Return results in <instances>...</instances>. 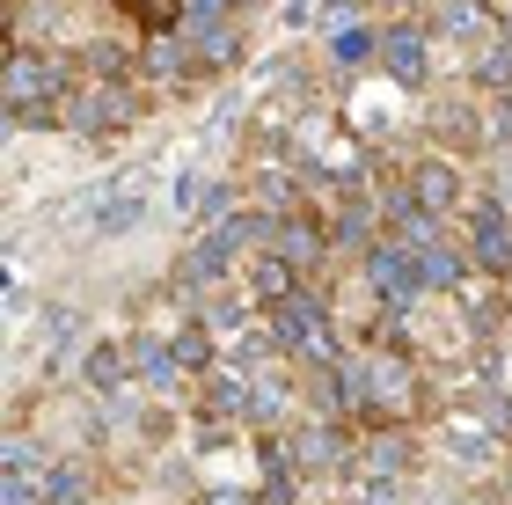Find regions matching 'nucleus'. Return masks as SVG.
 Masks as SVG:
<instances>
[{"instance_id": "26", "label": "nucleus", "mask_w": 512, "mask_h": 505, "mask_svg": "<svg viewBox=\"0 0 512 505\" xmlns=\"http://www.w3.org/2000/svg\"><path fill=\"white\" fill-rule=\"evenodd\" d=\"M498 37H505V44H512V8H498Z\"/></svg>"}, {"instance_id": "23", "label": "nucleus", "mask_w": 512, "mask_h": 505, "mask_svg": "<svg viewBox=\"0 0 512 505\" xmlns=\"http://www.w3.org/2000/svg\"><path fill=\"white\" fill-rule=\"evenodd\" d=\"M271 0H183V15H256Z\"/></svg>"}, {"instance_id": "6", "label": "nucleus", "mask_w": 512, "mask_h": 505, "mask_svg": "<svg viewBox=\"0 0 512 505\" xmlns=\"http://www.w3.org/2000/svg\"><path fill=\"white\" fill-rule=\"evenodd\" d=\"M286 454H293V469L308 476V484H337V476H352V462H359V425L330 418V410H308V418L286 432Z\"/></svg>"}, {"instance_id": "8", "label": "nucleus", "mask_w": 512, "mask_h": 505, "mask_svg": "<svg viewBox=\"0 0 512 505\" xmlns=\"http://www.w3.org/2000/svg\"><path fill=\"white\" fill-rule=\"evenodd\" d=\"M454 235H461V249L476 257V271H491V279H512V205L491 191V183H483V191L461 205Z\"/></svg>"}, {"instance_id": "16", "label": "nucleus", "mask_w": 512, "mask_h": 505, "mask_svg": "<svg viewBox=\"0 0 512 505\" xmlns=\"http://www.w3.org/2000/svg\"><path fill=\"white\" fill-rule=\"evenodd\" d=\"M81 388L96 403H118V396H132L139 388V374H132V337H96L81 352Z\"/></svg>"}, {"instance_id": "4", "label": "nucleus", "mask_w": 512, "mask_h": 505, "mask_svg": "<svg viewBox=\"0 0 512 505\" xmlns=\"http://www.w3.org/2000/svg\"><path fill=\"white\" fill-rule=\"evenodd\" d=\"M366 381H374V425H425L432 366L417 352H366Z\"/></svg>"}, {"instance_id": "17", "label": "nucleus", "mask_w": 512, "mask_h": 505, "mask_svg": "<svg viewBox=\"0 0 512 505\" xmlns=\"http://www.w3.org/2000/svg\"><path fill=\"white\" fill-rule=\"evenodd\" d=\"M432 30H439V44H447L454 59H469V52H483V44L498 37V15L483 8V0H432Z\"/></svg>"}, {"instance_id": "24", "label": "nucleus", "mask_w": 512, "mask_h": 505, "mask_svg": "<svg viewBox=\"0 0 512 505\" xmlns=\"http://www.w3.org/2000/svg\"><path fill=\"white\" fill-rule=\"evenodd\" d=\"M491 191L512 205V147H505V154H491Z\"/></svg>"}, {"instance_id": "10", "label": "nucleus", "mask_w": 512, "mask_h": 505, "mask_svg": "<svg viewBox=\"0 0 512 505\" xmlns=\"http://www.w3.org/2000/svg\"><path fill=\"white\" fill-rule=\"evenodd\" d=\"M432 454H439V462H454L461 476H498L505 454H512V440H505L491 418H447V425L432 432Z\"/></svg>"}, {"instance_id": "27", "label": "nucleus", "mask_w": 512, "mask_h": 505, "mask_svg": "<svg viewBox=\"0 0 512 505\" xmlns=\"http://www.w3.org/2000/svg\"><path fill=\"white\" fill-rule=\"evenodd\" d=\"M483 8H491V15H498V8H512V0H483Z\"/></svg>"}, {"instance_id": "12", "label": "nucleus", "mask_w": 512, "mask_h": 505, "mask_svg": "<svg viewBox=\"0 0 512 505\" xmlns=\"http://www.w3.org/2000/svg\"><path fill=\"white\" fill-rule=\"evenodd\" d=\"M315 410H330L344 425H374V381H366V352H344L337 366H322L315 374Z\"/></svg>"}, {"instance_id": "21", "label": "nucleus", "mask_w": 512, "mask_h": 505, "mask_svg": "<svg viewBox=\"0 0 512 505\" xmlns=\"http://www.w3.org/2000/svg\"><path fill=\"white\" fill-rule=\"evenodd\" d=\"M44 505H96V462L88 454H59L52 484H44Z\"/></svg>"}, {"instance_id": "20", "label": "nucleus", "mask_w": 512, "mask_h": 505, "mask_svg": "<svg viewBox=\"0 0 512 505\" xmlns=\"http://www.w3.org/2000/svg\"><path fill=\"white\" fill-rule=\"evenodd\" d=\"M242 191H249V205L256 213H271V220H286V213H300V169H278V162H264V169H249L242 176Z\"/></svg>"}, {"instance_id": "15", "label": "nucleus", "mask_w": 512, "mask_h": 505, "mask_svg": "<svg viewBox=\"0 0 512 505\" xmlns=\"http://www.w3.org/2000/svg\"><path fill=\"white\" fill-rule=\"evenodd\" d=\"M139 81H154V88H198L205 66H198V52H191V37H183V30L139 37Z\"/></svg>"}, {"instance_id": "7", "label": "nucleus", "mask_w": 512, "mask_h": 505, "mask_svg": "<svg viewBox=\"0 0 512 505\" xmlns=\"http://www.w3.org/2000/svg\"><path fill=\"white\" fill-rule=\"evenodd\" d=\"M352 271H359V286L374 293V308H403V315L425 308V271H417V249H410V242L381 235Z\"/></svg>"}, {"instance_id": "2", "label": "nucleus", "mask_w": 512, "mask_h": 505, "mask_svg": "<svg viewBox=\"0 0 512 505\" xmlns=\"http://www.w3.org/2000/svg\"><path fill=\"white\" fill-rule=\"evenodd\" d=\"M439 59H447V44H439L425 8L381 15V66H374V74L395 88V96H432V88H439Z\"/></svg>"}, {"instance_id": "22", "label": "nucleus", "mask_w": 512, "mask_h": 505, "mask_svg": "<svg viewBox=\"0 0 512 505\" xmlns=\"http://www.w3.org/2000/svg\"><path fill=\"white\" fill-rule=\"evenodd\" d=\"M139 220V198H118V205H96V235H125Z\"/></svg>"}, {"instance_id": "5", "label": "nucleus", "mask_w": 512, "mask_h": 505, "mask_svg": "<svg viewBox=\"0 0 512 505\" xmlns=\"http://www.w3.org/2000/svg\"><path fill=\"white\" fill-rule=\"evenodd\" d=\"M139 110H147L139 81H103V74H81V88L66 96V132H74V140H125V132L139 125Z\"/></svg>"}, {"instance_id": "11", "label": "nucleus", "mask_w": 512, "mask_h": 505, "mask_svg": "<svg viewBox=\"0 0 512 505\" xmlns=\"http://www.w3.org/2000/svg\"><path fill=\"white\" fill-rule=\"evenodd\" d=\"M417 469H425V440H417V425H366V432H359L352 476H374V484H410Z\"/></svg>"}, {"instance_id": "9", "label": "nucleus", "mask_w": 512, "mask_h": 505, "mask_svg": "<svg viewBox=\"0 0 512 505\" xmlns=\"http://www.w3.org/2000/svg\"><path fill=\"white\" fill-rule=\"evenodd\" d=\"M395 176H403V191L425 205V213H439V220H461V205L476 198V183H469V169H461V154H447V147L410 154Z\"/></svg>"}, {"instance_id": "13", "label": "nucleus", "mask_w": 512, "mask_h": 505, "mask_svg": "<svg viewBox=\"0 0 512 505\" xmlns=\"http://www.w3.org/2000/svg\"><path fill=\"white\" fill-rule=\"evenodd\" d=\"M176 30L191 37V52H198V66H205V81L235 74V66H242V52H249V30H242V15H183Z\"/></svg>"}, {"instance_id": "19", "label": "nucleus", "mask_w": 512, "mask_h": 505, "mask_svg": "<svg viewBox=\"0 0 512 505\" xmlns=\"http://www.w3.org/2000/svg\"><path fill=\"white\" fill-rule=\"evenodd\" d=\"M417 271H425V301H454V293L469 286L476 257H469V249H461V235H447V242L417 249Z\"/></svg>"}, {"instance_id": "18", "label": "nucleus", "mask_w": 512, "mask_h": 505, "mask_svg": "<svg viewBox=\"0 0 512 505\" xmlns=\"http://www.w3.org/2000/svg\"><path fill=\"white\" fill-rule=\"evenodd\" d=\"M505 286H512V279H491V271H469V286H461L454 301H447V308L461 315V337L491 344V337L505 330V315H512V308H505Z\"/></svg>"}, {"instance_id": "1", "label": "nucleus", "mask_w": 512, "mask_h": 505, "mask_svg": "<svg viewBox=\"0 0 512 505\" xmlns=\"http://www.w3.org/2000/svg\"><path fill=\"white\" fill-rule=\"evenodd\" d=\"M81 88V59L52 52L37 37H15L8 52V81H0V103H8L15 132H66V96Z\"/></svg>"}, {"instance_id": "14", "label": "nucleus", "mask_w": 512, "mask_h": 505, "mask_svg": "<svg viewBox=\"0 0 512 505\" xmlns=\"http://www.w3.org/2000/svg\"><path fill=\"white\" fill-rule=\"evenodd\" d=\"M256 374H264V366H249V359H220L213 374H198V403H205V418H227V425H242V432H249Z\"/></svg>"}, {"instance_id": "25", "label": "nucleus", "mask_w": 512, "mask_h": 505, "mask_svg": "<svg viewBox=\"0 0 512 505\" xmlns=\"http://www.w3.org/2000/svg\"><path fill=\"white\" fill-rule=\"evenodd\" d=\"M374 15H403V8H417V0H366Z\"/></svg>"}, {"instance_id": "3", "label": "nucleus", "mask_w": 512, "mask_h": 505, "mask_svg": "<svg viewBox=\"0 0 512 505\" xmlns=\"http://www.w3.org/2000/svg\"><path fill=\"white\" fill-rule=\"evenodd\" d=\"M315 52H322V74L352 88L359 74L381 66V15L366 8V0H344V8L315 30Z\"/></svg>"}]
</instances>
